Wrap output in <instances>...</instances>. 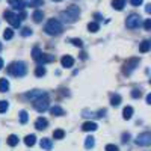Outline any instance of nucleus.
<instances>
[{"label": "nucleus", "instance_id": "1", "mask_svg": "<svg viewBox=\"0 0 151 151\" xmlns=\"http://www.w3.org/2000/svg\"><path fill=\"white\" fill-rule=\"evenodd\" d=\"M45 33L47 35H52V36H56V35H60L62 33V24L59 20L56 18H50L45 24V27H44Z\"/></svg>", "mask_w": 151, "mask_h": 151}, {"label": "nucleus", "instance_id": "2", "mask_svg": "<svg viewBox=\"0 0 151 151\" xmlns=\"http://www.w3.org/2000/svg\"><path fill=\"white\" fill-rule=\"evenodd\" d=\"M79 14H80V9H79V6L73 5V6L67 8V11H62L60 17L64 18L65 21H68V23H74L76 20L79 18Z\"/></svg>", "mask_w": 151, "mask_h": 151}, {"label": "nucleus", "instance_id": "3", "mask_svg": "<svg viewBox=\"0 0 151 151\" xmlns=\"http://www.w3.org/2000/svg\"><path fill=\"white\" fill-rule=\"evenodd\" d=\"M8 73L14 77H23L26 74V64L24 62H12L8 67Z\"/></svg>", "mask_w": 151, "mask_h": 151}, {"label": "nucleus", "instance_id": "4", "mask_svg": "<svg viewBox=\"0 0 151 151\" xmlns=\"http://www.w3.org/2000/svg\"><path fill=\"white\" fill-rule=\"evenodd\" d=\"M33 107H35L36 112H40V113L45 112V110L48 109V98H47V95H44V97H41V98H38V100H35Z\"/></svg>", "mask_w": 151, "mask_h": 151}, {"label": "nucleus", "instance_id": "5", "mask_svg": "<svg viewBox=\"0 0 151 151\" xmlns=\"http://www.w3.org/2000/svg\"><path fill=\"white\" fill-rule=\"evenodd\" d=\"M137 65H139V59H137V58H132V59H129V60L124 64L122 73L129 76V74H132V73L136 70V67H137Z\"/></svg>", "mask_w": 151, "mask_h": 151}, {"label": "nucleus", "instance_id": "6", "mask_svg": "<svg viewBox=\"0 0 151 151\" xmlns=\"http://www.w3.org/2000/svg\"><path fill=\"white\" fill-rule=\"evenodd\" d=\"M125 26H127L129 29H136L141 26V17L136 15V14H132L127 17V20H125Z\"/></svg>", "mask_w": 151, "mask_h": 151}, {"label": "nucleus", "instance_id": "7", "mask_svg": "<svg viewBox=\"0 0 151 151\" xmlns=\"http://www.w3.org/2000/svg\"><path fill=\"white\" fill-rule=\"evenodd\" d=\"M151 144V133L145 132V133H141L139 136L136 137V145L139 147H148Z\"/></svg>", "mask_w": 151, "mask_h": 151}, {"label": "nucleus", "instance_id": "8", "mask_svg": "<svg viewBox=\"0 0 151 151\" xmlns=\"http://www.w3.org/2000/svg\"><path fill=\"white\" fill-rule=\"evenodd\" d=\"M5 18H6V21L11 24L12 27H20V18L14 14V12L6 11V12H5Z\"/></svg>", "mask_w": 151, "mask_h": 151}, {"label": "nucleus", "instance_id": "9", "mask_svg": "<svg viewBox=\"0 0 151 151\" xmlns=\"http://www.w3.org/2000/svg\"><path fill=\"white\" fill-rule=\"evenodd\" d=\"M44 95H47L44 91L35 89V91H30V92H27V94H26V98H29V100H38V98H41V97H44Z\"/></svg>", "mask_w": 151, "mask_h": 151}, {"label": "nucleus", "instance_id": "10", "mask_svg": "<svg viewBox=\"0 0 151 151\" xmlns=\"http://www.w3.org/2000/svg\"><path fill=\"white\" fill-rule=\"evenodd\" d=\"M47 125H48V121L45 118H42V116H40V118L35 121V129L36 130H45Z\"/></svg>", "mask_w": 151, "mask_h": 151}, {"label": "nucleus", "instance_id": "11", "mask_svg": "<svg viewBox=\"0 0 151 151\" xmlns=\"http://www.w3.org/2000/svg\"><path fill=\"white\" fill-rule=\"evenodd\" d=\"M98 129V125L95 124V122H92V121H86V122H83V125H82V130L83 132H95Z\"/></svg>", "mask_w": 151, "mask_h": 151}, {"label": "nucleus", "instance_id": "12", "mask_svg": "<svg viewBox=\"0 0 151 151\" xmlns=\"http://www.w3.org/2000/svg\"><path fill=\"white\" fill-rule=\"evenodd\" d=\"M9 6H12L14 9H18V11H23L24 6H26V3L23 2V0H8Z\"/></svg>", "mask_w": 151, "mask_h": 151}, {"label": "nucleus", "instance_id": "13", "mask_svg": "<svg viewBox=\"0 0 151 151\" xmlns=\"http://www.w3.org/2000/svg\"><path fill=\"white\" fill-rule=\"evenodd\" d=\"M53 60H55V56H52V55H44V53H41L40 59H38L36 62H38V65H44V64H47V62H53Z\"/></svg>", "mask_w": 151, "mask_h": 151}, {"label": "nucleus", "instance_id": "14", "mask_svg": "<svg viewBox=\"0 0 151 151\" xmlns=\"http://www.w3.org/2000/svg\"><path fill=\"white\" fill-rule=\"evenodd\" d=\"M60 64H62V67H65V68H71L74 65V59L71 56H64L60 59Z\"/></svg>", "mask_w": 151, "mask_h": 151}, {"label": "nucleus", "instance_id": "15", "mask_svg": "<svg viewBox=\"0 0 151 151\" xmlns=\"http://www.w3.org/2000/svg\"><path fill=\"white\" fill-rule=\"evenodd\" d=\"M41 148L42 150H45V151H50L53 148V142H52V139H48V137H44V139H41Z\"/></svg>", "mask_w": 151, "mask_h": 151}, {"label": "nucleus", "instance_id": "16", "mask_svg": "<svg viewBox=\"0 0 151 151\" xmlns=\"http://www.w3.org/2000/svg\"><path fill=\"white\" fill-rule=\"evenodd\" d=\"M36 142V136L35 134H27L26 137H24V144H26L27 147H33Z\"/></svg>", "mask_w": 151, "mask_h": 151}, {"label": "nucleus", "instance_id": "17", "mask_svg": "<svg viewBox=\"0 0 151 151\" xmlns=\"http://www.w3.org/2000/svg\"><path fill=\"white\" fill-rule=\"evenodd\" d=\"M132 115H133V107H130V106L124 107V110H122V118H124V119H130Z\"/></svg>", "mask_w": 151, "mask_h": 151}, {"label": "nucleus", "instance_id": "18", "mask_svg": "<svg viewBox=\"0 0 151 151\" xmlns=\"http://www.w3.org/2000/svg\"><path fill=\"white\" fill-rule=\"evenodd\" d=\"M94 145H95V139H94L92 136H88L86 139H85V148L86 150H91Z\"/></svg>", "mask_w": 151, "mask_h": 151}, {"label": "nucleus", "instance_id": "19", "mask_svg": "<svg viewBox=\"0 0 151 151\" xmlns=\"http://www.w3.org/2000/svg\"><path fill=\"white\" fill-rule=\"evenodd\" d=\"M124 5H125V0H113L112 2V6L115 8L116 11H122Z\"/></svg>", "mask_w": 151, "mask_h": 151}, {"label": "nucleus", "instance_id": "20", "mask_svg": "<svg viewBox=\"0 0 151 151\" xmlns=\"http://www.w3.org/2000/svg\"><path fill=\"white\" fill-rule=\"evenodd\" d=\"M8 89H9L8 79H0V92H6Z\"/></svg>", "mask_w": 151, "mask_h": 151}, {"label": "nucleus", "instance_id": "21", "mask_svg": "<svg viewBox=\"0 0 151 151\" xmlns=\"http://www.w3.org/2000/svg\"><path fill=\"white\" fill-rule=\"evenodd\" d=\"M50 112H52V115H55V116H62V115H64V109H60L59 106L52 107V109H50Z\"/></svg>", "mask_w": 151, "mask_h": 151}, {"label": "nucleus", "instance_id": "22", "mask_svg": "<svg viewBox=\"0 0 151 151\" xmlns=\"http://www.w3.org/2000/svg\"><path fill=\"white\" fill-rule=\"evenodd\" d=\"M150 47H151V42H150V41H144V42L141 44V47H139V52H141V53H147L148 50H150Z\"/></svg>", "mask_w": 151, "mask_h": 151}, {"label": "nucleus", "instance_id": "23", "mask_svg": "<svg viewBox=\"0 0 151 151\" xmlns=\"http://www.w3.org/2000/svg\"><path fill=\"white\" fill-rule=\"evenodd\" d=\"M119 103H121V97H119L118 94H115V95L110 97V104H112V106H119Z\"/></svg>", "mask_w": 151, "mask_h": 151}, {"label": "nucleus", "instance_id": "24", "mask_svg": "<svg viewBox=\"0 0 151 151\" xmlns=\"http://www.w3.org/2000/svg\"><path fill=\"white\" fill-rule=\"evenodd\" d=\"M35 76L36 77H42V76H45V68L42 65H38L36 70H35Z\"/></svg>", "mask_w": 151, "mask_h": 151}, {"label": "nucleus", "instance_id": "25", "mask_svg": "<svg viewBox=\"0 0 151 151\" xmlns=\"http://www.w3.org/2000/svg\"><path fill=\"white\" fill-rule=\"evenodd\" d=\"M18 144V137L15 136V134H11L9 137H8V145H11V147H15Z\"/></svg>", "mask_w": 151, "mask_h": 151}, {"label": "nucleus", "instance_id": "26", "mask_svg": "<svg viewBox=\"0 0 151 151\" xmlns=\"http://www.w3.org/2000/svg\"><path fill=\"white\" fill-rule=\"evenodd\" d=\"M32 18H33L35 23H40V21L42 20V12H41V11H35L33 15H32Z\"/></svg>", "mask_w": 151, "mask_h": 151}, {"label": "nucleus", "instance_id": "27", "mask_svg": "<svg viewBox=\"0 0 151 151\" xmlns=\"http://www.w3.org/2000/svg\"><path fill=\"white\" fill-rule=\"evenodd\" d=\"M27 119H29L27 112H26V110H21V112H20V122H21V124H26Z\"/></svg>", "mask_w": 151, "mask_h": 151}, {"label": "nucleus", "instance_id": "28", "mask_svg": "<svg viewBox=\"0 0 151 151\" xmlns=\"http://www.w3.org/2000/svg\"><path fill=\"white\" fill-rule=\"evenodd\" d=\"M64 136H65V132L60 130V129H58V130L53 132V137H55V139H62Z\"/></svg>", "mask_w": 151, "mask_h": 151}, {"label": "nucleus", "instance_id": "29", "mask_svg": "<svg viewBox=\"0 0 151 151\" xmlns=\"http://www.w3.org/2000/svg\"><path fill=\"white\" fill-rule=\"evenodd\" d=\"M40 56H41V50L38 48V47H33V50H32V58H33L35 60H38V59H40Z\"/></svg>", "mask_w": 151, "mask_h": 151}, {"label": "nucleus", "instance_id": "30", "mask_svg": "<svg viewBox=\"0 0 151 151\" xmlns=\"http://www.w3.org/2000/svg\"><path fill=\"white\" fill-rule=\"evenodd\" d=\"M88 29H89V32H97V30L100 29V26H98V23L92 21V23L88 24Z\"/></svg>", "mask_w": 151, "mask_h": 151}, {"label": "nucleus", "instance_id": "31", "mask_svg": "<svg viewBox=\"0 0 151 151\" xmlns=\"http://www.w3.org/2000/svg\"><path fill=\"white\" fill-rule=\"evenodd\" d=\"M8 107H9L8 101H5V100H2V101H0V113L6 112V110H8Z\"/></svg>", "mask_w": 151, "mask_h": 151}, {"label": "nucleus", "instance_id": "32", "mask_svg": "<svg viewBox=\"0 0 151 151\" xmlns=\"http://www.w3.org/2000/svg\"><path fill=\"white\" fill-rule=\"evenodd\" d=\"M12 36H14V32H12V29H6V30L3 32V38H5V40H11Z\"/></svg>", "mask_w": 151, "mask_h": 151}, {"label": "nucleus", "instance_id": "33", "mask_svg": "<svg viewBox=\"0 0 151 151\" xmlns=\"http://www.w3.org/2000/svg\"><path fill=\"white\" fill-rule=\"evenodd\" d=\"M71 42H73L76 47H82V45H83L82 40H79V38H74V40H71Z\"/></svg>", "mask_w": 151, "mask_h": 151}, {"label": "nucleus", "instance_id": "34", "mask_svg": "<svg viewBox=\"0 0 151 151\" xmlns=\"http://www.w3.org/2000/svg\"><path fill=\"white\" fill-rule=\"evenodd\" d=\"M106 151H119V150H118V147H116V145L109 144V145H106Z\"/></svg>", "mask_w": 151, "mask_h": 151}, {"label": "nucleus", "instance_id": "35", "mask_svg": "<svg viewBox=\"0 0 151 151\" xmlns=\"http://www.w3.org/2000/svg\"><path fill=\"white\" fill-rule=\"evenodd\" d=\"M21 35H23V36H29V35H32V30H30L29 27H24V29L21 30Z\"/></svg>", "mask_w": 151, "mask_h": 151}, {"label": "nucleus", "instance_id": "36", "mask_svg": "<svg viewBox=\"0 0 151 151\" xmlns=\"http://www.w3.org/2000/svg\"><path fill=\"white\" fill-rule=\"evenodd\" d=\"M141 95H142V92H141L139 89H133V92H132V97H133V98H139Z\"/></svg>", "mask_w": 151, "mask_h": 151}, {"label": "nucleus", "instance_id": "37", "mask_svg": "<svg viewBox=\"0 0 151 151\" xmlns=\"http://www.w3.org/2000/svg\"><path fill=\"white\" fill-rule=\"evenodd\" d=\"M42 5V0H30V6H38Z\"/></svg>", "mask_w": 151, "mask_h": 151}, {"label": "nucleus", "instance_id": "38", "mask_svg": "<svg viewBox=\"0 0 151 151\" xmlns=\"http://www.w3.org/2000/svg\"><path fill=\"white\" fill-rule=\"evenodd\" d=\"M144 27H145V30H150V29H151V20H147V21L144 23Z\"/></svg>", "mask_w": 151, "mask_h": 151}, {"label": "nucleus", "instance_id": "39", "mask_svg": "<svg viewBox=\"0 0 151 151\" xmlns=\"http://www.w3.org/2000/svg\"><path fill=\"white\" fill-rule=\"evenodd\" d=\"M130 141V134L129 133H124L122 134V142H129Z\"/></svg>", "mask_w": 151, "mask_h": 151}, {"label": "nucleus", "instance_id": "40", "mask_svg": "<svg viewBox=\"0 0 151 151\" xmlns=\"http://www.w3.org/2000/svg\"><path fill=\"white\" fill-rule=\"evenodd\" d=\"M142 2L144 0H132V5L133 6H139V5H142Z\"/></svg>", "mask_w": 151, "mask_h": 151}, {"label": "nucleus", "instance_id": "41", "mask_svg": "<svg viewBox=\"0 0 151 151\" xmlns=\"http://www.w3.org/2000/svg\"><path fill=\"white\" fill-rule=\"evenodd\" d=\"M24 18H26V12H21V15H20V21H21V20H24Z\"/></svg>", "mask_w": 151, "mask_h": 151}, {"label": "nucleus", "instance_id": "42", "mask_svg": "<svg viewBox=\"0 0 151 151\" xmlns=\"http://www.w3.org/2000/svg\"><path fill=\"white\" fill-rule=\"evenodd\" d=\"M145 11L148 12V14H150V12H151V5H147V8H145Z\"/></svg>", "mask_w": 151, "mask_h": 151}, {"label": "nucleus", "instance_id": "43", "mask_svg": "<svg viewBox=\"0 0 151 151\" xmlns=\"http://www.w3.org/2000/svg\"><path fill=\"white\" fill-rule=\"evenodd\" d=\"M147 103L151 104V95H147Z\"/></svg>", "mask_w": 151, "mask_h": 151}, {"label": "nucleus", "instance_id": "44", "mask_svg": "<svg viewBox=\"0 0 151 151\" xmlns=\"http://www.w3.org/2000/svg\"><path fill=\"white\" fill-rule=\"evenodd\" d=\"M2 68H3V59L0 58V70H2Z\"/></svg>", "mask_w": 151, "mask_h": 151}, {"label": "nucleus", "instance_id": "45", "mask_svg": "<svg viewBox=\"0 0 151 151\" xmlns=\"http://www.w3.org/2000/svg\"><path fill=\"white\" fill-rule=\"evenodd\" d=\"M53 2H62V0H53Z\"/></svg>", "mask_w": 151, "mask_h": 151}, {"label": "nucleus", "instance_id": "46", "mask_svg": "<svg viewBox=\"0 0 151 151\" xmlns=\"http://www.w3.org/2000/svg\"><path fill=\"white\" fill-rule=\"evenodd\" d=\"M0 52H2V44H0Z\"/></svg>", "mask_w": 151, "mask_h": 151}]
</instances>
